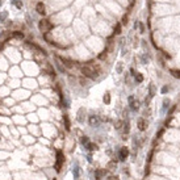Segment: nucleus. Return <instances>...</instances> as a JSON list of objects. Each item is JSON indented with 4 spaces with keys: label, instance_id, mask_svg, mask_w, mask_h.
<instances>
[{
    "label": "nucleus",
    "instance_id": "nucleus-26",
    "mask_svg": "<svg viewBox=\"0 0 180 180\" xmlns=\"http://www.w3.org/2000/svg\"><path fill=\"white\" fill-rule=\"evenodd\" d=\"M149 174H150V164H146V167H145V176H147Z\"/></svg>",
    "mask_w": 180,
    "mask_h": 180
},
{
    "label": "nucleus",
    "instance_id": "nucleus-33",
    "mask_svg": "<svg viewBox=\"0 0 180 180\" xmlns=\"http://www.w3.org/2000/svg\"><path fill=\"white\" fill-rule=\"evenodd\" d=\"M117 71H118V72H121V71H122V64H121V63H118V68H117Z\"/></svg>",
    "mask_w": 180,
    "mask_h": 180
},
{
    "label": "nucleus",
    "instance_id": "nucleus-3",
    "mask_svg": "<svg viewBox=\"0 0 180 180\" xmlns=\"http://www.w3.org/2000/svg\"><path fill=\"white\" fill-rule=\"evenodd\" d=\"M63 163H64V155H63V152L60 151V150H58V151H57V162H55V164H54V168H55L57 172H60V171H62Z\"/></svg>",
    "mask_w": 180,
    "mask_h": 180
},
{
    "label": "nucleus",
    "instance_id": "nucleus-12",
    "mask_svg": "<svg viewBox=\"0 0 180 180\" xmlns=\"http://www.w3.org/2000/svg\"><path fill=\"white\" fill-rule=\"evenodd\" d=\"M88 122H90L91 126H96L99 124V117L97 116H90V118H88Z\"/></svg>",
    "mask_w": 180,
    "mask_h": 180
},
{
    "label": "nucleus",
    "instance_id": "nucleus-27",
    "mask_svg": "<svg viewBox=\"0 0 180 180\" xmlns=\"http://www.w3.org/2000/svg\"><path fill=\"white\" fill-rule=\"evenodd\" d=\"M106 180H120V178L116 175H109L108 178H106Z\"/></svg>",
    "mask_w": 180,
    "mask_h": 180
},
{
    "label": "nucleus",
    "instance_id": "nucleus-28",
    "mask_svg": "<svg viewBox=\"0 0 180 180\" xmlns=\"http://www.w3.org/2000/svg\"><path fill=\"white\" fill-rule=\"evenodd\" d=\"M138 26H139V33H143L145 32V26L141 21H138Z\"/></svg>",
    "mask_w": 180,
    "mask_h": 180
},
{
    "label": "nucleus",
    "instance_id": "nucleus-9",
    "mask_svg": "<svg viewBox=\"0 0 180 180\" xmlns=\"http://www.w3.org/2000/svg\"><path fill=\"white\" fill-rule=\"evenodd\" d=\"M155 93H156V87H155V84H150V86H149V95H147V99H151L155 96Z\"/></svg>",
    "mask_w": 180,
    "mask_h": 180
},
{
    "label": "nucleus",
    "instance_id": "nucleus-16",
    "mask_svg": "<svg viewBox=\"0 0 180 180\" xmlns=\"http://www.w3.org/2000/svg\"><path fill=\"white\" fill-rule=\"evenodd\" d=\"M63 122H64V128H66L67 132H70V120H68V116H64L63 117Z\"/></svg>",
    "mask_w": 180,
    "mask_h": 180
},
{
    "label": "nucleus",
    "instance_id": "nucleus-11",
    "mask_svg": "<svg viewBox=\"0 0 180 180\" xmlns=\"http://www.w3.org/2000/svg\"><path fill=\"white\" fill-rule=\"evenodd\" d=\"M106 171H108V170H103V168L96 170V172H95V175H96V180H101L103 176L106 175Z\"/></svg>",
    "mask_w": 180,
    "mask_h": 180
},
{
    "label": "nucleus",
    "instance_id": "nucleus-20",
    "mask_svg": "<svg viewBox=\"0 0 180 180\" xmlns=\"http://www.w3.org/2000/svg\"><path fill=\"white\" fill-rule=\"evenodd\" d=\"M121 28H122V25L120 24V22H117V25L114 26V34H121Z\"/></svg>",
    "mask_w": 180,
    "mask_h": 180
},
{
    "label": "nucleus",
    "instance_id": "nucleus-30",
    "mask_svg": "<svg viewBox=\"0 0 180 180\" xmlns=\"http://www.w3.org/2000/svg\"><path fill=\"white\" fill-rule=\"evenodd\" d=\"M167 92H168V86L162 87V93H167Z\"/></svg>",
    "mask_w": 180,
    "mask_h": 180
},
{
    "label": "nucleus",
    "instance_id": "nucleus-18",
    "mask_svg": "<svg viewBox=\"0 0 180 180\" xmlns=\"http://www.w3.org/2000/svg\"><path fill=\"white\" fill-rule=\"evenodd\" d=\"M103 101H104V104H109V103H110V93H109V92H105V93H104Z\"/></svg>",
    "mask_w": 180,
    "mask_h": 180
},
{
    "label": "nucleus",
    "instance_id": "nucleus-13",
    "mask_svg": "<svg viewBox=\"0 0 180 180\" xmlns=\"http://www.w3.org/2000/svg\"><path fill=\"white\" fill-rule=\"evenodd\" d=\"M170 74L175 79H180V70H178V68H170Z\"/></svg>",
    "mask_w": 180,
    "mask_h": 180
},
{
    "label": "nucleus",
    "instance_id": "nucleus-29",
    "mask_svg": "<svg viewBox=\"0 0 180 180\" xmlns=\"http://www.w3.org/2000/svg\"><path fill=\"white\" fill-rule=\"evenodd\" d=\"M163 133H164V129H160V132H158V133H156V138H160V137H162L163 135Z\"/></svg>",
    "mask_w": 180,
    "mask_h": 180
},
{
    "label": "nucleus",
    "instance_id": "nucleus-24",
    "mask_svg": "<svg viewBox=\"0 0 180 180\" xmlns=\"http://www.w3.org/2000/svg\"><path fill=\"white\" fill-rule=\"evenodd\" d=\"M158 50H159L160 53H162V54H163L164 57H166V58H167V59H171V55H170V54H168V53H167V51H164V50H162V49H158Z\"/></svg>",
    "mask_w": 180,
    "mask_h": 180
},
{
    "label": "nucleus",
    "instance_id": "nucleus-4",
    "mask_svg": "<svg viewBox=\"0 0 180 180\" xmlns=\"http://www.w3.org/2000/svg\"><path fill=\"white\" fill-rule=\"evenodd\" d=\"M147 126H149V121L145 117H139L138 120H137V128H138V130L145 132V130L147 129Z\"/></svg>",
    "mask_w": 180,
    "mask_h": 180
},
{
    "label": "nucleus",
    "instance_id": "nucleus-5",
    "mask_svg": "<svg viewBox=\"0 0 180 180\" xmlns=\"http://www.w3.org/2000/svg\"><path fill=\"white\" fill-rule=\"evenodd\" d=\"M129 105H130V108H132V110H134V112H137V110L139 109V101L138 100H135V97L133 96H129Z\"/></svg>",
    "mask_w": 180,
    "mask_h": 180
},
{
    "label": "nucleus",
    "instance_id": "nucleus-14",
    "mask_svg": "<svg viewBox=\"0 0 180 180\" xmlns=\"http://www.w3.org/2000/svg\"><path fill=\"white\" fill-rule=\"evenodd\" d=\"M130 132V122L129 121H125L124 122V129H122V133L125 134V135H128Z\"/></svg>",
    "mask_w": 180,
    "mask_h": 180
},
{
    "label": "nucleus",
    "instance_id": "nucleus-10",
    "mask_svg": "<svg viewBox=\"0 0 180 180\" xmlns=\"http://www.w3.org/2000/svg\"><path fill=\"white\" fill-rule=\"evenodd\" d=\"M106 170L108 171H116L117 170V160H109L106 164Z\"/></svg>",
    "mask_w": 180,
    "mask_h": 180
},
{
    "label": "nucleus",
    "instance_id": "nucleus-23",
    "mask_svg": "<svg viewBox=\"0 0 180 180\" xmlns=\"http://www.w3.org/2000/svg\"><path fill=\"white\" fill-rule=\"evenodd\" d=\"M90 143V138H88V137H82V145L83 146H87V145Z\"/></svg>",
    "mask_w": 180,
    "mask_h": 180
},
{
    "label": "nucleus",
    "instance_id": "nucleus-35",
    "mask_svg": "<svg viewBox=\"0 0 180 180\" xmlns=\"http://www.w3.org/2000/svg\"><path fill=\"white\" fill-rule=\"evenodd\" d=\"M53 180H57V179H53Z\"/></svg>",
    "mask_w": 180,
    "mask_h": 180
},
{
    "label": "nucleus",
    "instance_id": "nucleus-15",
    "mask_svg": "<svg viewBox=\"0 0 180 180\" xmlns=\"http://www.w3.org/2000/svg\"><path fill=\"white\" fill-rule=\"evenodd\" d=\"M134 79H135V82L142 83L143 82V75L141 74V72H135V74H134Z\"/></svg>",
    "mask_w": 180,
    "mask_h": 180
},
{
    "label": "nucleus",
    "instance_id": "nucleus-19",
    "mask_svg": "<svg viewBox=\"0 0 180 180\" xmlns=\"http://www.w3.org/2000/svg\"><path fill=\"white\" fill-rule=\"evenodd\" d=\"M129 22V13H125L122 16V20H121V25H128Z\"/></svg>",
    "mask_w": 180,
    "mask_h": 180
},
{
    "label": "nucleus",
    "instance_id": "nucleus-7",
    "mask_svg": "<svg viewBox=\"0 0 180 180\" xmlns=\"http://www.w3.org/2000/svg\"><path fill=\"white\" fill-rule=\"evenodd\" d=\"M59 60L64 64V67H67V68H72L76 64V62H74V60H71L68 58H64V57H59Z\"/></svg>",
    "mask_w": 180,
    "mask_h": 180
},
{
    "label": "nucleus",
    "instance_id": "nucleus-31",
    "mask_svg": "<svg viewBox=\"0 0 180 180\" xmlns=\"http://www.w3.org/2000/svg\"><path fill=\"white\" fill-rule=\"evenodd\" d=\"M170 104V100H168V99H166V100L163 101V105H164V108H167V105Z\"/></svg>",
    "mask_w": 180,
    "mask_h": 180
},
{
    "label": "nucleus",
    "instance_id": "nucleus-1",
    "mask_svg": "<svg viewBox=\"0 0 180 180\" xmlns=\"http://www.w3.org/2000/svg\"><path fill=\"white\" fill-rule=\"evenodd\" d=\"M83 76L86 78H90V79H96L99 72H100V66L99 64H95L93 62H90L88 64H84V66L80 68Z\"/></svg>",
    "mask_w": 180,
    "mask_h": 180
},
{
    "label": "nucleus",
    "instance_id": "nucleus-22",
    "mask_svg": "<svg viewBox=\"0 0 180 180\" xmlns=\"http://www.w3.org/2000/svg\"><path fill=\"white\" fill-rule=\"evenodd\" d=\"M106 54H108V49H105L104 51H101L100 54H99V59H105Z\"/></svg>",
    "mask_w": 180,
    "mask_h": 180
},
{
    "label": "nucleus",
    "instance_id": "nucleus-25",
    "mask_svg": "<svg viewBox=\"0 0 180 180\" xmlns=\"http://www.w3.org/2000/svg\"><path fill=\"white\" fill-rule=\"evenodd\" d=\"M13 37H17V38H24V33H21V32H15V33H13Z\"/></svg>",
    "mask_w": 180,
    "mask_h": 180
},
{
    "label": "nucleus",
    "instance_id": "nucleus-34",
    "mask_svg": "<svg viewBox=\"0 0 180 180\" xmlns=\"http://www.w3.org/2000/svg\"><path fill=\"white\" fill-rule=\"evenodd\" d=\"M80 83H82V86H84V84H86V80H84V78L80 79Z\"/></svg>",
    "mask_w": 180,
    "mask_h": 180
},
{
    "label": "nucleus",
    "instance_id": "nucleus-32",
    "mask_svg": "<svg viewBox=\"0 0 180 180\" xmlns=\"http://www.w3.org/2000/svg\"><path fill=\"white\" fill-rule=\"evenodd\" d=\"M151 158H152V151H151L150 154L147 155V163H149V162H150V160H151Z\"/></svg>",
    "mask_w": 180,
    "mask_h": 180
},
{
    "label": "nucleus",
    "instance_id": "nucleus-8",
    "mask_svg": "<svg viewBox=\"0 0 180 180\" xmlns=\"http://www.w3.org/2000/svg\"><path fill=\"white\" fill-rule=\"evenodd\" d=\"M36 12L38 15H42V16H45L46 15V8H45V4L42 1L40 3H37V5H36Z\"/></svg>",
    "mask_w": 180,
    "mask_h": 180
},
{
    "label": "nucleus",
    "instance_id": "nucleus-2",
    "mask_svg": "<svg viewBox=\"0 0 180 180\" xmlns=\"http://www.w3.org/2000/svg\"><path fill=\"white\" fill-rule=\"evenodd\" d=\"M38 28H40V30L44 34H46L47 32H50V30L54 28V25L51 24L49 20H45V18H42V20L38 22Z\"/></svg>",
    "mask_w": 180,
    "mask_h": 180
},
{
    "label": "nucleus",
    "instance_id": "nucleus-21",
    "mask_svg": "<svg viewBox=\"0 0 180 180\" xmlns=\"http://www.w3.org/2000/svg\"><path fill=\"white\" fill-rule=\"evenodd\" d=\"M114 126H116L117 130H121L122 128H124V121H122V120H118L116 124H114Z\"/></svg>",
    "mask_w": 180,
    "mask_h": 180
},
{
    "label": "nucleus",
    "instance_id": "nucleus-17",
    "mask_svg": "<svg viewBox=\"0 0 180 180\" xmlns=\"http://www.w3.org/2000/svg\"><path fill=\"white\" fill-rule=\"evenodd\" d=\"M86 149H88V150H90V151H95V150H97V145L96 143H92V142H90V143H88L87 145V146H86Z\"/></svg>",
    "mask_w": 180,
    "mask_h": 180
},
{
    "label": "nucleus",
    "instance_id": "nucleus-6",
    "mask_svg": "<svg viewBox=\"0 0 180 180\" xmlns=\"http://www.w3.org/2000/svg\"><path fill=\"white\" fill-rule=\"evenodd\" d=\"M128 156H129V149L124 146V147H121L120 149V151H118V158H120V160H126L128 159Z\"/></svg>",
    "mask_w": 180,
    "mask_h": 180
}]
</instances>
